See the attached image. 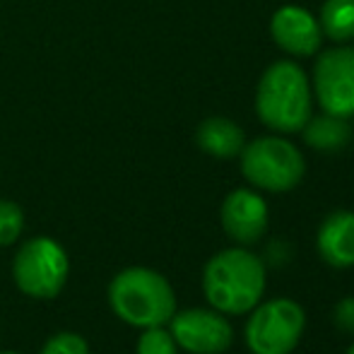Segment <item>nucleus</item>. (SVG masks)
I'll use <instances>...</instances> for the list:
<instances>
[{
  "mask_svg": "<svg viewBox=\"0 0 354 354\" xmlns=\"http://www.w3.org/2000/svg\"><path fill=\"white\" fill-rule=\"evenodd\" d=\"M268 289V266L248 246L217 251L203 268V294L214 311L246 316L263 301Z\"/></svg>",
  "mask_w": 354,
  "mask_h": 354,
  "instance_id": "1",
  "label": "nucleus"
},
{
  "mask_svg": "<svg viewBox=\"0 0 354 354\" xmlns=\"http://www.w3.org/2000/svg\"><path fill=\"white\" fill-rule=\"evenodd\" d=\"M106 299L118 321L138 330L167 326L176 313V292L171 282L145 266H131L116 272L109 282Z\"/></svg>",
  "mask_w": 354,
  "mask_h": 354,
  "instance_id": "2",
  "label": "nucleus"
},
{
  "mask_svg": "<svg viewBox=\"0 0 354 354\" xmlns=\"http://www.w3.org/2000/svg\"><path fill=\"white\" fill-rule=\"evenodd\" d=\"M256 113L270 131L299 133L311 118V84L294 61H277L263 73Z\"/></svg>",
  "mask_w": 354,
  "mask_h": 354,
  "instance_id": "3",
  "label": "nucleus"
},
{
  "mask_svg": "<svg viewBox=\"0 0 354 354\" xmlns=\"http://www.w3.org/2000/svg\"><path fill=\"white\" fill-rule=\"evenodd\" d=\"M241 174L251 186L266 193H287L306 174L304 154L294 142L280 136H263L241 149Z\"/></svg>",
  "mask_w": 354,
  "mask_h": 354,
  "instance_id": "4",
  "label": "nucleus"
},
{
  "mask_svg": "<svg viewBox=\"0 0 354 354\" xmlns=\"http://www.w3.org/2000/svg\"><path fill=\"white\" fill-rule=\"evenodd\" d=\"M246 316L243 340L251 354H292L306 330V311L292 297L261 301Z\"/></svg>",
  "mask_w": 354,
  "mask_h": 354,
  "instance_id": "5",
  "label": "nucleus"
},
{
  "mask_svg": "<svg viewBox=\"0 0 354 354\" xmlns=\"http://www.w3.org/2000/svg\"><path fill=\"white\" fill-rule=\"evenodd\" d=\"M68 275V251L51 236L27 239L12 258V282L29 299H56L66 287Z\"/></svg>",
  "mask_w": 354,
  "mask_h": 354,
  "instance_id": "6",
  "label": "nucleus"
},
{
  "mask_svg": "<svg viewBox=\"0 0 354 354\" xmlns=\"http://www.w3.org/2000/svg\"><path fill=\"white\" fill-rule=\"evenodd\" d=\"M178 350L188 354H224L234 345V328L229 316L214 311L212 306L183 308L167 323Z\"/></svg>",
  "mask_w": 354,
  "mask_h": 354,
  "instance_id": "7",
  "label": "nucleus"
},
{
  "mask_svg": "<svg viewBox=\"0 0 354 354\" xmlns=\"http://www.w3.org/2000/svg\"><path fill=\"white\" fill-rule=\"evenodd\" d=\"M313 92L323 113L354 116V46L328 48L313 68Z\"/></svg>",
  "mask_w": 354,
  "mask_h": 354,
  "instance_id": "8",
  "label": "nucleus"
},
{
  "mask_svg": "<svg viewBox=\"0 0 354 354\" xmlns=\"http://www.w3.org/2000/svg\"><path fill=\"white\" fill-rule=\"evenodd\" d=\"M219 222L236 246H256L263 241L270 224V210L266 198L253 188H236L222 203Z\"/></svg>",
  "mask_w": 354,
  "mask_h": 354,
  "instance_id": "9",
  "label": "nucleus"
},
{
  "mask_svg": "<svg viewBox=\"0 0 354 354\" xmlns=\"http://www.w3.org/2000/svg\"><path fill=\"white\" fill-rule=\"evenodd\" d=\"M270 32L275 44L289 56H313L321 51L323 32L321 24L301 8L284 5L272 15Z\"/></svg>",
  "mask_w": 354,
  "mask_h": 354,
  "instance_id": "10",
  "label": "nucleus"
},
{
  "mask_svg": "<svg viewBox=\"0 0 354 354\" xmlns=\"http://www.w3.org/2000/svg\"><path fill=\"white\" fill-rule=\"evenodd\" d=\"M316 251L335 270L354 268V212L337 210L323 219L316 234Z\"/></svg>",
  "mask_w": 354,
  "mask_h": 354,
  "instance_id": "11",
  "label": "nucleus"
},
{
  "mask_svg": "<svg viewBox=\"0 0 354 354\" xmlns=\"http://www.w3.org/2000/svg\"><path fill=\"white\" fill-rule=\"evenodd\" d=\"M196 142L203 152L214 159H232L241 154L243 145H246V136L234 121L212 116L198 126Z\"/></svg>",
  "mask_w": 354,
  "mask_h": 354,
  "instance_id": "12",
  "label": "nucleus"
},
{
  "mask_svg": "<svg viewBox=\"0 0 354 354\" xmlns=\"http://www.w3.org/2000/svg\"><path fill=\"white\" fill-rule=\"evenodd\" d=\"M301 131L308 147L318 152H337L352 140V126L347 123V118L330 116V113L311 116Z\"/></svg>",
  "mask_w": 354,
  "mask_h": 354,
  "instance_id": "13",
  "label": "nucleus"
},
{
  "mask_svg": "<svg viewBox=\"0 0 354 354\" xmlns=\"http://www.w3.org/2000/svg\"><path fill=\"white\" fill-rule=\"evenodd\" d=\"M321 32L342 44L354 39V0H326L321 8Z\"/></svg>",
  "mask_w": 354,
  "mask_h": 354,
  "instance_id": "14",
  "label": "nucleus"
},
{
  "mask_svg": "<svg viewBox=\"0 0 354 354\" xmlns=\"http://www.w3.org/2000/svg\"><path fill=\"white\" fill-rule=\"evenodd\" d=\"M24 232V210L15 201L0 198V248L12 246Z\"/></svg>",
  "mask_w": 354,
  "mask_h": 354,
  "instance_id": "15",
  "label": "nucleus"
},
{
  "mask_svg": "<svg viewBox=\"0 0 354 354\" xmlns=\"http://www.w3.org/2000/svg\"><path fill=\"white\" fill-rule=\"evenodd\" d=\"M136 354H178V345L167 326L145 328L138 337Z\"/></svg>",
  "mask_w": 354,
  "mask_h": 354,
  "instance_id": "16",
  "label": "nucleus"
},
{
  "mask_svg": "<svg viewBox=\"0 0 354 354\" xmlns=\"http://www.w3.org/2000/svg\"><path fill=\"white\" fill-rule=\"evenodd\" d=\"M39 354H89V345L80 333L61 330L44 342Z\"/></svg>",
  "mask_w": 354,
  "mask_h": 354,
  "instance_id": "17",
  "label": "nucleus"
},
{
  "mask_svg": "<svg viewBox=\"0 0 354 354\" xmlns=\"http://www.w3.org/2000/svg\"><path fill=\"white\" fill-rule=\"evenodd\" d=\"M333 326L340 333L354 337V294L342 297L340 301L333 306Z\"/></svg>",
  "mask_w": 354,
  "mask_h": 354,
  "instance_id": "18",
  "label": "nucleus"
},
{
  "mask_svg": "<svg viewBox=\"0 0 354 354\" xmlns=\"http://www.w3.org/2000/svg\"><path fill=\"white\" fill-rule=\"evenodd\" d=\"M289 258H292V251H289V243L287 241H270V246H268V253L266 258H263V263H270V266H287Z\"/></svg>",
  "mask_w": 354,
  "mask_h": 354,
  "instance_id": "19",
  "label": "nucleus"
},
{
  "mask_svg": "<svg viewBox=\"0 0 354 354\" xmlns=\"http://www.w3.org/2000/svg\"><path fill=\"white\" fill-rule=\"evenodd\" d=\"M345 354H354V342H352L350 347H347V352H345Z\"/></svg>",
  "mask_w": 354,
  "mask_h": 354,
  "instance_id": "20",
  "label": "nucleus"
},
{
  "mask_svg": "<svg viewBox=\"0 0 354 354\" xmlns=\"http://www.w3.org/2000/svg\"><path fill=\"white\" fill-rule=\"evenodd\" d=\"M0 354H19V352H12V350H0Z\"/></svg>",
  "mask_w": 354,
  "mask_h": 354,
  "instance_id": "21",
  "label": "nucleus"
}]
</instances>
